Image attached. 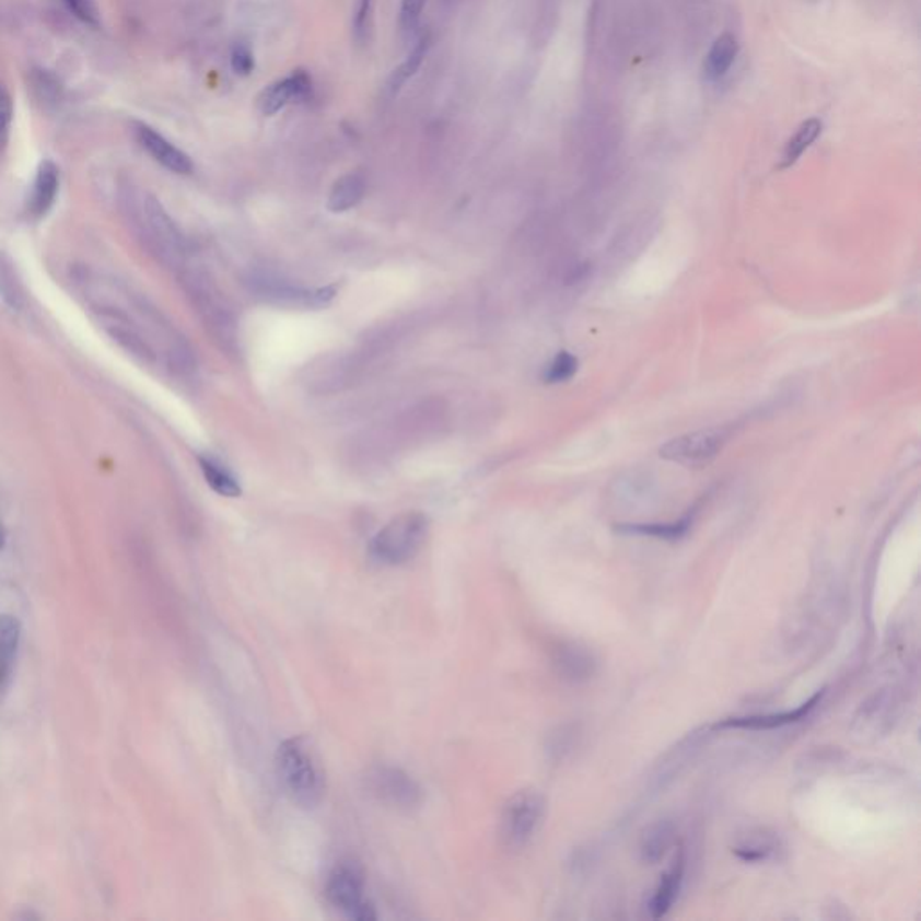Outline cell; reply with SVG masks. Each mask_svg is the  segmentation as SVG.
Instances as JSON below:
<instances>
[{"label":"cell","mask_w":921,"mask_h":921,"mask_svg":"<svg viewBox=\"0 0 921 921\" xmlns=\"http://www.w3.org/2000/svg\"><path fill=\"white\" fill-rule=\"evenodd\" d=\"M11 123H13V100L4 85H0V155L10 142Z\"/></svg>","instance_id":"1f68e13d"},{"label":"cell","mask_w":921,"mask_h":921,"mask_svg":"<svg viewBox=\"0 0 921 921\" xmlns=\"http://www.w3.org/2000/svg\"><path fill=\"white\" fill-rule=\"evenodd\" d=\"M695 513L678 518L672 524H619L618 532L628 535H643V537L663 538V540H678L683 538L691 527Z\"/></svg>","instance_id":"d4e9b609"},{"label":"cell","mask_w":921,"mask_h":921,"mask_svg":"<svg viewBox=\"0 0 921 921\" xmlns=\"http://www.w3.org/2000/svg\"><path fill=\"white\" fill-rule=\"evenodd\" d=\"M184 284L206 328L223 348L231 350L236 345V320L231 314V308L225 304V299H222V294L214 289V284L200 273L186 276Z\"/></svg>","instance_id":"277c9868"},{"label":"cell","mask_w":921,"mask_h":921,"mask_svg":"<svg viewBox=\"0 0 921 921\" xmlns=\"http://www.w3.org/2000/svg\"><path fill=\"white\" fill-rule=\"evenodd\" d=\"M730 432L725 429H704V431L688 432L668 441L658 451L664 459L674 460L684 466H704L709 460L719 456L724 448Z\"/></svg>","instance_id":"52a82bcc"},{"label":"cell","mask_w":921,"mask_h":921,"mask_svg":"<svg viewBox=\"0 0 921 921\" xmlns=\"http://www.w3.org/2000/svg\"><path fill=\"white\" fill-rule=\"evenodd\" d=\"M373 30V0H359L353 15V40L364 46Z\"/></svg>","instance_id":"f546056e"},{"label":"cell","mask_w":921,"mask_h":921,"mask_svg":"<svg viewBox=\"0 0 921 921\" xmlns=\"http://www.w3.org/2000/svg\"><path fill=\"white\" fill-rule=\"evenodd\" d=\"M97 317L102 323L103 328L110 335L112 339L116 340L117 345L121 346L123 350L132 353L142 362H153L155 354L147 340L142 339L139 329L130 323L127 315L116 308H97Z\"/></svg>","instance_id":"4fadbf2b"},{"label":"cell","mask_w":921,"mask_h":921,"mask_svg":"<svg viewBox=\"0 0 921 921\" xmlns=\"http://www.w3.org/2000/svg\"><path fill=\"white\" fill-rule=\"evenodd\" d=\"M826 689H820L812 697L808 702L801 704L794 711H786V713H769V714H753V716H736V719H727L724 722L713 725V730H750V731H769L776 727H783V725L795 724L805 720L808 714L820 704V700L825 697Z\"/></svg>","instance_id":"5bb4252c"},{"label":"cell","mask_w":921,"mask_h":921,"mask_svg":"<svg viewBox=\"0 0 921 921\" xmlns=\"http://www.w3.org/2000/svg\"><path fill=\"white\" fill-rule=\"evenodd\" d=\"M198 465H200V470H202L203 479L208 482V487L214 493L229 497V499L242 496L240 482L236 481V477L228 468L218 465L217 460L211 459V457H198Z\"/></svg>","instance_id":"603a6c76"},{"label":"cell","mask_w":921,"mask_h":921,"mask_svg":"<svg viewBox=\"0 0 921 921\" xmlns=\"http://www.w3.org/2000/svg\"><path fill=\"white\" fill-rule=\"evenodd\" d=\"M35 89L40 92L42 100H51V102H55L56 97L60 96L61 91L58 80L53 74H47L46 71L38 72Z\"/></svg>","instance_id":"d590c367"},{"label":"cell","mask_w":921,"mask_h":921,"mask_svg":"<svg viewBox=\"0 0 921 921\" xmlns=\"http://www.w3.org/2000/svg\"><path fill=\"white\" fill-rule=\"evenodd\" d=\"M736 53H738V44L733 35H722L716 38L706 60V77L709 80H720L725 77V72L733 66Z\"/></svg>","instance_id":"484cf974"},{"label":"cell","mask_w":921,"mask_h":921,"mask_svg":"<svg viewBox=\"0 0 921 921\" xmlns=\"http://www.w3.org/2000/svg\"><path fill=\"white\" fill-rule=\"evenodd\" d=\"M368 789L376 800L395 808H415L420 805L421 789L412 778L395 767H375L368 772Z\"/></svg>","instance_id":"ba28073f"},{"label":"cell","mask_w":921,"mask_h":921,"mask_svg":"<svg viewBox=\"0 0 921 921\" xmlns=\"http://www.w3.org/2000/svg\"><path fill=\"white\" fill-rule=\"evenodd\" d=\"M142 234L148 244L170 265H178L186 253V242L158 198H144L141 209Z\"/></svg>","instance_id":"8992f818"},{"label":"cell","mask_w":921,"mask_h":921,"mask_svg":"<svg viewBox=\"0 0 921 921\" xmlns=\"http://www.w3.org/2000/svg\"><path fill=\"white\" fill-rule=\"evenodd\" d=\"M552 666L560 678L571 684L587 683L596 675L597 661L594 653L578 643H562L555 650Z\"/></svg>","instance_id":"2e32d148"},{"label":"cell","mask_w":921,"mask_h":921,"mask_svg":"<svg viewBox=\"0 0 921 921\" xmlns=\"http://www.w3.org/2000/svg\"><path fill=\"white\" fill-rule=\"evenodd\" d=\"M684 878V851H678L677 859L674 861V866L669 867L668 873H664L663 878L658 882L657 889L653 891L652 898L649 901L650 917L663 918L666 912L674 906L675 898L680 891Z\"/></svg>","instance_id":"ffe728a7"},{"label":"cell","mask_w":921,"mask_h":921,"mask_svg":"<svg viewBox=\"0 0 921 921\" xmlns=\"http://www.w3.org/2000/svg\"><path fill=\"white\" fill-rule=\"evenodd\" d=\"M0 298L11 310H22L24 306V290L16 278L13 265L0 254Z\"/></svg>","instance_id":"83f0119b"},{"label":"cell","mask_w":921,"mask_h":921,"mask_svg":"<svg viewBox=\"0 0 921 921\" xmlns=\"http://www.w3.org/2000/svg\"><path fill=\"white\" fill-rule=\"evenodd\" d=\"M67 10L71 11L72 15L77 16L78 21L83 22L86 26L100 27L102 24V15H100V8H97L96 0H63Z\"/></svg>","instance_id":"4dcf8cb0"},{"label":"cell","mask_w":921,"mask_h":921,"mask_svg":"<svg viewBox=\"0 0 921 921\" xmlns=\"http://www.w3.org/2000/svg\"><path fill=\"white\" fill-rule=\"evenodd\" d=\"M253 287L259 298L289 308H320L335 295L334 289H303L284 283L281 279H256Z\"/></svg>","instance_id":"30bf717a"},{"label":"cell","mask_w":921,"mask_h":921,"mask_svg":"<svg viewBox=\"0 0 921 921\" xmlns=\"http://www.w3.org/2000/svg\"><path fill=\"white\" fill-rule=\"evenodd\" d=\"M898 709H900V699L895 689H881L861 706L853 722V730L859 731L862 736H878L886 733L895 722Z\"/></svg>","instance_id":"8fae6325"},{"label":"cell","mask_w":921,"mask_h":921,"mask_svg":"<svg viewBox=\"0 0 921 921\" xmlns=\"http://www.w3.org/2000/svg\"><path fill=\"white\" fill-rule=\"evenodd\" d=\"M133 133L142 150L161 166L166 167L172 173L177 175H189L193 173V161L188 153H184L180 148L175 147L173 142L167 141L163 133H159L155 128L148 127L144 123H136Z\"/></svg>","instance_id":"7c38bea8"},{"label":"cell","mask_w":921,"mask_h":921,"mask_svg":"<svg viewBox=\"0 0 921 921\" xmlns=\"http://www.w3.org/2000/svg\"><path fill=\"white\" fill-rule=\"evenodd\" d=\"M429 47H431V36L429 35H423L420 40L416 42V46L412 47V51L409 53L406 61L390 74L389 82H387V92L390 96H396L401 91V86L406 85L410 78L420 71L421 63L429 53Z\"/></svg>","instance_id":"cb8c5ba5"},{"label":"cell","mask_w":921,"mask_h":921,"mask_svg":"<svg viewBox=\"0 0 921 921\" xmlns=\"http://www.w3.org/2000/svg\"><path fill=\"white\" fill-rule=\"evenodd\" d=\"M329 903L350 920H376L375 906L365 898V878L362 867L353 861H342L329 873L326 882Z\"/></svg>","instance_id":"3957f363"},{"label":"cell","mask_w":921,"mask_h":921,"mask_svg":"<svg viewBox=\"0 0 921 921\" xmlns=\"http://www.w3.org/2000/svg\"><path fill=\"white\" fill-rule=\"evenodd\" d=\"M429 537V518L423 513L407 512L382 527L370 546L371 557L384 566H400L420 552Z\"/></svg>","instance_id":"7a4b0ae2"},{"label":"cell","mask_w":921,"mask_h":921,"mask_svg":"<svg viewBox=\"0 0 921 921\" xmlns=\"http://www.w3.org/2000/svg\"><path fill=\"white\" fill-rule=\"evenodd\" d=\"M427 0H404L400 10V30L404 33H412L420 24L421 15L425 10Z\"/></svg>","instance_id":"836d02e7"},{"label":"cell","mask_w":921,"mask_h":921,"mask_svg":"<svg viewBox=\"0 0 921 921\" xmlns=\"http://www.w3.org/2000/svg\"><path fill=\"white\" fill-rule=\"evenodd\" d=\"M365 178L362 173H346L334 184L329 191L328 209L331 213H345L350 211L364 198Z\"/></svg>","instance_id":"44dd1931"},{"label":"cell","mask_w":921,"mask_h":921,"mask_svg":"<svg viewBox=\"0 0 921 921\" xmlns=\"http://www.w3.org/2000/svg\"><path fill=\"white\" fill-rule=\"evenodd\" d=\"M60 193V167L46 159L36 167L35 178L27 193L26 211L31 220L46 218Z\"/></svg>","instance_id":"9a60e30c"},{"label":"cell","mask_w":921,"mask_h":921,"mask_svg":"<svg viewBox=\"0 0 921 921\" xmlns=\"http://www.w3.org/2000/svg\"><path fill=\"white\" fill-rule=\"evenodd\" d=\"M711 731H713V725L700 727V730L689 733L688 736H684L675 747H672L661 758V761L653 767L652 776H650L649 780L650 789L664 790L675 778L683 774L686 767L697 758L700 749L704 747L706 742L711 736Z\"/></svg>","instance_id":"9c48e42d"},{"label":"cell","mask_w":921,"mask_h":921,"mask_svg":"<svg viewBox=\"0 0 921 921\" xmlns=\"http://www.w3.org/2000/svg\"><path fill=\"white\" fill-rule=\"evenodd\" d=\"M19 643H21V621L13 616L2 614L0 616V693H4L13 677Z\"/></svg>","instance_id":"d6986e66"},{"label":"cell","mask_w":921,"mask_h":921,"mask_svg":"<svg viewBox=\"0 0 921 921\" xmlns=\"http://www.w3.org/2000/svg\"><path fill=\"white\" fill-rule=\"evenodd\" d=\"M276 772L284 794L303 808H314L325 797V769L308 738L284 739L276 753Z\"/></svg>","instance_id":"6da1fadb"},{"label":"cell","mask_w":921,"mask_h":921,"mask_svg":"<svg viewBox=\"0 0 921 921\" xmlns=\"http://www.w3.org/2000/svg\"><path fill=\"white\" fill-rule=\"evenodd\" d=\"M231 66H233V71L240 74V77H248L254 71L253 51L245 44L234 46L233 53H231Z\"/></svg>","instance_id":"e575fe53"},{"label":"cell","mask_w":921,"mask_h":921,"mask_svg":"<svg viewBox=\"0 0 921 921\" xmlns=\"http://www.w3.org/2000/svg\"><path fill=\"white\" fill-rule=\"evenodd\" d=\"M675 836H677V828L674 820L658 819L646 826L639 842V853L643 862L657 864L674 844Z\"/></svg>","instance_id":"ac0fdd59"},{"label":"cell","mask_w":921,"mask_h":921,"mask_svg":"<svg viewBox=\"0 0 921 921\" xmlns=\"http://www.w3.org/2000/svg\"><path fill=\"white\" fill-rule=\"evenodd\" d=\"M578 359L569 351H560V353L552 359L551 364L547 365L544 380L546 384H562L568 382L572 376L576 375Z\"/></svg>","instance_id":"f1b7e54d"},{"label":"cell","mask_w":921,"mask_h":921,"mask_svg":"<svg viewBox=\"0 0 921 921\" xmlns=\"http://www.w3.org/2000/svg\"><path fill=\"white\" fill-rule=\"evenodd\" d=\"M576 730L574 727H560L557 733L552 734L551 739H549V744H547V750H549V755L552 756L555 759H562L574 749V745H576Z\"/></svg>","instance_id":"d6a6232c"},{"label":"cell","mask_w":921,"mask_h":921,"mask_svg":"<svg viewBox=\"0 0 921 921\" xmlns=\"http://www.w3.org/2000/svg\"><path fill=\"white\" fill-rule=\"evenodd\" d=\"M781 851V842L774 833L759 830L734 846L733 853L744 862H765L776 859Z\"/></svg>","instance_id":"7402d4cb"},{"label":"cell","mask_w":921,"mask_h":921,"mask_svg":"<svg viewBox=\"0 0 921 921\" xmlns=\"http://www.w3.org/2000/svg\"><path fill=\"white\" fill-rule=\"evenodd\" d=\"M4 544H5V533H4V529H2V526H0V549H2V547H4Z\"/></svg>","instance_id":"8d00e7d4"},{"label":"cell","mask_w":921,"mask_h":921,"mask_svg":"<svg viewBox=\"0 0 921 921\" xmlns=\"http://www.w3.org/2000/svg\"><path fill=\"white\" fill-rule=\"evenodd\" d=\"M546 801L537 790H521L508 800L501 815V837L513 850L524 848L543 825Z\"/></svg>","instance_id":"5b68a950"},{"label":"cell","mask_w":921,"mask_h":921,"mask_svg":"<svg viewBox=\"0 0 921 921\" xmlns=\"http://www.w3.org/2000/svg\"><path fill=\"white\" fill-rule=\"evenodd\" d=\"M310 91H312V80L308 74L304 71H294L289 78L272 83L259 94V112L264 116H276L290 102L308 96Z\"/></svg>","instance_id":"e0dca14e"},{"label":"cell","mask_w":921,"mask_h":921,"mask_svg":"<svg viewBox=\"0 0 921 921\" xmlns=\"http://www.w3.org/2000/svg\"><path fill=\"white\" fill-rule=\"evenodd\" d=\"M820 130H823V123H820L819 119H808V121L803 123L800 130L795 132V136L792 137L789 144H786L785 153H783V161H781V167H789L792 166V164L797 163V159H800L801 155L811 148V144H814L815 139L819 137Z\"/></svg>","instance_id":"4316f807"}]
</instances>
